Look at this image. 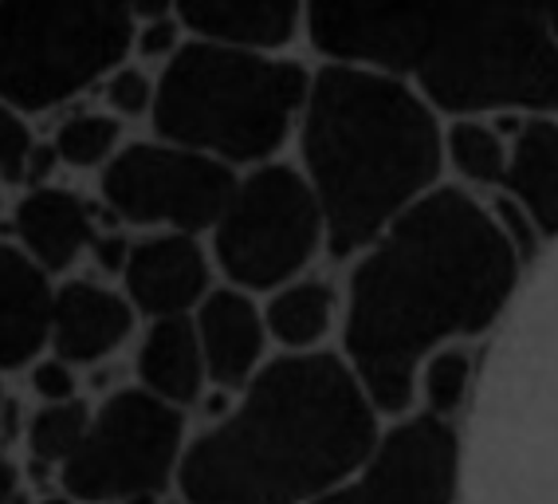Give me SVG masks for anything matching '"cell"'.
I'll return each instance as SVG.
<instances>
[{
  "label": "cell",
  "instance_id": "83f0119b",
  "mask_svg": "<svg viewBox=\"0 0 558 504\" xmlns=\"http://www.w3.org/2000/svg\"><path fill=\"white\" fill-rule=\"evenodd\" d=\"M130 241H134V237H126V229H119L114 221H102V229L95 232V244H90V252H87L90 264H95V273H99V280L119 284L122 268H126Z\"/></svg>",
  "mask_w": 558,
  "mask_h": 504
},
{
  "label": "cell",
  "instance_id": "836d02e7",
  "mask_svg": "<svg viewBox=\"0 0 558 504\" xmlns=\"http://www.w3.org/2000/svg\"><path fill=\"white\" fill-rule=\"evenodd\" d=\"M9 209H12V202H9V190L0 185V221H9Z\"/></svg>",
  "mask_w": 558,
  "mask_h": 504
},
{
  "label": "cell",
  "instance_id": "4316f807",
  "mask_svg": "<svg viewBox=\"0 0 558 504\" xmlns=\"http://www.w3.org/2000/svg\"><path fill=\"white\" fill-rule=\"evenodd\" d=\"M185 48V28H181L178 16H161V21L134 24V48H130V60L150 68V63H166Z\"/></svg>",
  "mask_w": 558,
  "mask_h": 504
},
{
  "label": "cell",
  "instance_id": "2e32d148",
  "mask_svg": "<svg viewBox=\"0 0 558 504\" xmlns=\"http://www.w3.org/2000/svg\"><path fill=\"white\" fill-rule=\"evenodd\" d=\"M173 16L193 40L276 51L300 32L307 0H173Z\"/></svg>",
  "mask_w": 558,
  "mask_h": 504
},
{
  "label": "cell",
  "instance_id": "603a6c76",
  "mask_svg": "<svg viewBox=\"0 0 558 504\" xmlns=\"http://www.w3.org/2000/svg\"><path fill=\"white\" fill-rule=\"evenodd\" d=\"M154 99H158V75L142 63L126 60L99 83V107L126 127L134 119H150Z\"/></svg>",
  "mask_w": 558,
  "mask_h": 504
},
{
  "label": "cell",
  "instance_id": "f1b7e54d",
  "mask_svg": "<svg viewBox=\"0 0 558 504\" xmlns=\"http://www.w3.org/2000/svg\"><path fill=\"white\" fill-rule=\"evenodd\" d=\"M126 16L134 24H146V21H161V16H173V0H119Z\"/></svg>",
  "mask_w": 558,
  "mask_h": 504
},
{
  "label": "cell",
  "instance_id": "5b68a950",
  "mask_svg": "<svg viewBox=\"0 0 558 504\" xmlns=\"http://www.w3.org/2000/svg\"><path fill=\"white\" fill-rule=\"evenodd\" d=\"M307 92L311 71L303 63L190 36L158 71L150 127L154 139L205 154L229 170L264 166L291 139Z\"/></svg>",
  "mask_w": 558,
  "mask_h": 504
},
{
  "label": "cell",
  "instance_id": "484cf974",
  "mask_svg": "<svg viewBox=\"0 0 558 504\" xmlns=\"http://www.w3.org/2000/svg\"><path fill=\"white\" fill-rule=\"evenodd\" d=\"M28 394L36 398V406H56V403H75L83 398V374L71 363L56 359V355H40L36 363L24 371Z\"/></svg>",
  "mask_w": 558,
  "mask_h": 504
},
{
  "label": "cell",
  "instance_id": "cb8c5ba5",
  "mask_svg": "<svg viewBox=\"0 0 558 504\" xmlns=\"http://www.w3.org/2000/svg\"><path fill=\"white\" fill-rule=\"evenodd\" d=\"M445 151L457 161V170L472 182H504V173H508V154H504L496 134L480 122H457L445 139Z\"/></svg>",
  "mask_w": 558,
  "mask_h": 504
},
{
  "label": "cell",
  "instance_id": "7402d4cb",
  "mask_svg": "<svg viewBox=\"0 0 558 504\" xmlns=\"http://www.w3.org/2000/svg\"><path fill=\"white\" fill-rule=\"evenodd\" d=\"M469 386H472V359L464 351H457V347H440L417 371V394L425 398V410L421 413L449 422L452 413L464 406V398H469Z\"/></svg>",
  "mask_w": 558,
  "mask_h": 504
},
{
  "label": "cell",
  "instance_id": "1f68e13d",
  "mask_svg": "<svg viewBox=\"0 0 558 504\" xmlns=\"http://www.w3.org/2000/svg\"><path fill=\"white\" fill-rule=\"evenodd\" d=\"M543 12H547V28L558 44V0H543Z\"/></svg>",
  "mask_w": 558,
  "mask_h": 504
},
{
  "label": "cell",
  "instance_id": "6da1fadb",
  "mask_svg": "<svg viewBox=\"0 0 558 504\" xmlns=\"http://www.w3.org/2000/svg\"><path fill=\"white\" fill-rule=\"evenodd\" d=\"M515 244L460 190H433L350 273L342 359L378 413L405 418L417 371L452 339L488 332L515 292Z\"/></svg>",
  "mask_w": 558,
  "mask_h": 504
},
{
  "label": "cell",
  "instance_id": "7a4b0ae2",
  "mask_svg": "<svg viewBox=\"0 0 558 504\" xmlns=\"http://www.w3.org/2000/svg\"><path fill=\"white\" fill-rule=\"evenodd\" d=\"M330 63L405 80L452 115L558 107V44L543 0H307Z\"/></svg>",
  "mask_w": 558,
  "mask_h": 504
},
{
  "label": "cell",
  "instance_id": "8fae6325",
  "mask_svg": "<svg viewBox=\"0 0 558 504\" xmlns=\"http://www.w3.org/2000/svg\"><path fill=\"white\" fill-rule=\"evenodd\" d=\"M119 288L146 323L193 315L213 292V261L197 237L142 232L130 241Z\"/></svg>",
  "mask_w": 558,
  "mask_h": 504
},
{
  "label": "cell",
  "instance_id": "3957f363",
  "mask_svg": "<svg viewBox=\"0 0 558 504\" xmlns=\"http://www.w3.org/2000/svg\"><path fill=\"white\" fill-rule=\"evenodd\" d=\"M381 413L335 351L279 355L220 422L190 434L173 493L185 504H315L359 473Z\"/></svg>",
  "mask_w": 558,
  "mask_h": 504
},
{
  "label": "cell",
  "instance_id": "277c9868",
  "mask_svg": "<svg viewBox=\"0 0 558 504\" xmlns=\"http://www.w3.org/2000/svg\"><path fill=\"white\" fill-rule=\"evenodd\" d=\"M300 154L330 256H359L433 193L445 142L433 107L405 80L327 63L311 75Z\"/></svg>",
  "mask_w": 558,
  "mask_h": 504
},
{
  "label": "cell",
  "instance_id": "4fadbf2b",
  "mask_svg": "<svg viewBox=\"0 0 558 504\" xmlns=\"http://www.w3.org/2000/svg\"><path fill=\"white\" fill-rule=\"evenodd\" d=\"M102 221L107 217L87 193L56 182L16 193V202L9 209V241L40 264L51 280H68L87 261Z\"/></svg>",
  "mask_w": 558,
  "mask_h": 504
},
{
  "label": "cell",
  "instance_id": "4dcf8cb0",
  "mask_svg": "<svg viewBox=\"0 0 558 504\" xmlns=\"http://www.w3.org/2000/svg\"><path fill=\"white\" fill-rule=\"evenodd\" d=\"M21 504H75V501H71L68 493H60V489H48V493H36V496L24 493Z\"/></svg>",
  "mask_w": 558,
  "mask_h": 504
},
{
  "label": "cell",
  "instance_id": "d6a6232c",
  "mask_svg": "<svg viewBox=\"0 0 558 504\" xmlns=\"http://www.w3.org/2000/svg\"><path fill=\"white\" fill-rule=\"evenodd\" d=\"M12 410V391H9V374L0 371V418Z\"/></svg>",
  "mask_w": 558,
  "mask_h": 504
},
{
  "label": "cell",
  "instance_id": "52a82bcc",
  "mask_svg": "<svg viewBox=\"0 0 558 504\" xmlns=\"http://www.w3.org/2000/svg\"><path fill=\"white\" fill-rule=\"evenodd\" d=\"M190 445L185 413L138 386H119L90 406L80 454L56 477L75 504H142L178 489Z\"/></svg>",
  "mask_w": 558,
  "mask_h": 504
},
{
  "label": "cell",
  "instance_id": "ac0fdd59",
  "mask_svg": "<svg viewBox=\"0 0 558 504\" xmlns=\"http://www.w3.org/2000/svg\"><path fill=\"white\" fill-rule=\"evenodd\" d=\"M339 315V296L327 280L300 276V280L283 284L268 296L264 308V327H268L271 344L283 347V355H311L323 351V339L335 327Z\"/></svg>",
  "mask_w": 558,
  "mask_h": 504
},
{
  "label": "cell",
  "instance_id": "9a60e30c",
  "mask_svg": "<svg viewBox=\"0 0 558 504\" xmlns=\"http://www.w3.org/2000/svg\"><path fill=\"white\" fill-rule=\"evenodd\" d=\"M56 284L9 237H0V371L9 379L48 355Z\"/></svg>",
  "mask_w": 558,
  "mask_h": 504
},
{
  "label": "cell",
  "instance_id": "ba28073f",
  "mask_svg": "<svg viewBox=\"0 0 558 504\" xmlns=\"http://www.w3.org/2000/svg\"><path fill=\"white\" fill-rule=\"evenodd\" d=\"M323 244L327 225L303 170L264 161L236 178L229 205L213 225L209 252L229 288L252 296L300 280Z\"/></svg>",
  "mask_w": 558,
  "mask_h": 504
},
{
  "label": "cell",
  "instance_id": "44dd1931",
  "mask_svg": "<svg viewBox=\"0 0 558 504\" xmlns=\"http://www.w3.org/2000/svg\"><path fill=\"white\" fill-rule=\"evenodd\" d=\"M90 406L87 398L75 403H56V406H36L21 425L24 457L32 461V469L48 473L51 481L60 477V469L80 454L83 437L90 425Z\"/></svg>",
  "mask_w": 558,
  "mask_h": 504
},
{
  "label": "cell",
  "instance_id": "f546056e",
  "mask_svg": "<svg viewBox=\"0 0 558 504\" xmlns=\"http://www.w3.org/2000/svg\"><path fill=\"white\" fill-rule=\"evenodd\" d=\"M21 473H16L12 457L0 449V504H21Z\"/></svg>",
  "mask_w": 558,
  "mask_h": 504
},
{
  "label": "cell",
  "instance_id": "7c38bea8",
  "mask_svg": "<svg viewBox=\"0 0 558 504\" xmlns=\"http://www.w3.org/2000/svg\"><path fill=\"white\" fill-rule=\"evenodd\" d=\"M138 339V312L130 308L119 284L99 276H68L56 284L48 351L75 371L110 363L126 344Z\"/></svg>",
  "mask_w": 558,
  "mask_h": 504
},
{
  "label": "cell",
  "instance_id": "d4e9b609",
  "mask_svg": "<svg viewBox=\"0 0 558 504\" xmlns=\"http://www.w3.org/2000/svg\"><path fill=\"white\" fill-rule=\"evenodd\" d=\"M32 115L16 111L12 103L0 99V185L4 190H24L28 182L32 154L40 146V134L32 127Z\"/></svg>",
  "mask_w": 558,
  "mask_h": 504
},
{
  "label": "cell",
  "instance_id": "e575fe53",
  "mask_svg": "<svg viewBox=\"0 0 558 504\" xmlns=\"http://www.w3.org/2000/svg\"><path fill=\"white\" fill-rule=\"evenodd\" d=\"M142 504H185L178 493H166V496H154V501H142Z\"/></svg>",
  "mask_w": 558,
  "mask_h": 504
},
{
  "label": "cell",
  "instance_id": "5bb4252c",
  "mask_svg": "<svg viewBox=\"0 0 558 504\" xmlns=\"http://www.w3.org/2000/svg\"><path fill=\"white\" fill-rule=\"evenodd\" d=\"M197 344L205 355V374L209 386L220 391H244L268 363V327H264V308L240 288H213L201 308L193 312Z\"/></svg>",
  "mask_w": 558,
  "mask_h": 504
},
{
  "label": "cell",
  "instance_id": "8992f818",
  "mask_svg": "<svg viewBox=\"0 0 558 504\" xmlns=\"http://www.w3.org/2000/svg\"><path fill=\"white\" fill-rule=\"evenodd\" d=\"M134 48L119 0H0V99L40 119L80 107Z\"/></svg>",
  "mask_w": 558,
  "mask_h": 504
},
{
  "label": "cell",
  "instance_id": "d6986e66",
  "mask_svg": "<svg viewBox=\"0 0 558 504\" xmlns=\"http://www.w3.org/2000/svg\"><path fill=\"white\" fill-rule=\"evenodd\" d=\"M508 190L527 205L531 221L555 237L558 232V127L555 122H527L515 139V151L504 173Z\"/></svg>",
  "mask_w": 558,
  "mask_h": 504
},
{
  "label": "cell",
  "instance_id": "ffe728a7",
  "mask_svg": "<svg viewBox=\"0 0 558 504\" xmlns=\"http://www.w3.org/2000/svg\"><path fill=\"white\" fill-rule=\"evenodd\" d=\"M48 142L60 158V170L99 178L110 166V158L126 146V127L102 107H71V111L56 115Z\"/></svg>",
  "mask_w": 558,
  "mask_h": 504
},
{
  "label": "cell",
  "instance_id": "e0dca14e",
  "mask_svg": "<svg viewBox=\"0 0 558 504\" xmlns=\"http://www.w3.org/2000/svg\"><path fill=\"white\" fill-rule=\"evenodd\" d=\"M134 386L181 413L205 394L209 374H205L193 315L154 320L142 327L134 339Z\"/></svg>",
  "mask_w": 558,
  "mask_h": 504
},
{
  "label": "cell",
  "instance_id": "30bf717a",
  "mask_svg": "<svg viewBox=\"0 0 558 504\" xmlns=\"http://www.w3.org/2000/svg\"><path fill=\"white\" fill-rule=\"evenodd\" d=\"M457 430L429 413H405L381 430L359 473L315 504H457Z\"/></svg>",
  "mask_w": 558,
  "mask_h": 504
},
{
  "label": "cell",
  "instance_id": "9c48e42d",
  "mask_svg": "<svg viewBox=\"0 0 558 504\" xmlns=\"http://www.w3.org/2000/svg\"><path fill=\"white\" fill-rule=\"evenodd\" d=\"M236 190V170L166 139L126 142L99 173L95 205L119 229L213 232Z\"/></svg>",
  "mask_w": 558,
  "mask_h": 504
}]
</instances>
